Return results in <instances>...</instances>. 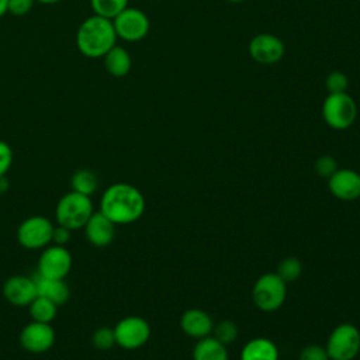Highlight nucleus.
Masks as SVG:
<instances>
[{"mask_svg":"<svg viewBox=\"0 0 360 360\" xmlns=\"http://www.w3.org/2000/svg\"><path fill=\"white\" fill-rule=\"evenodd\" d=\"M146 201L139 188L129 183L108 186L100 198V212L115 225L136 222L145 212Z\"/></svg>","mask_w":360,"mask_h":360,"instance_id":"f257e3e1","label":"nucleus"},{"mask_svg":"<svg viewBox=\"0 0 360 360\" xmlns=\"http://www.w3.org/2000/svg\"><path fill=\"white\" fill-rule=\"evenodd\" d=\"M117 34L110 18L93 14L83 20L76 31V46L79 52L90 59L103 58L114 45Z\"/></svg>","mask_w":360,"mask_h":360,"instance_id":"f03ea898","label":"nucleus"},{"mask_svg":"<svg viewBox=\"0 0 360 360\" xmlns=\"http://www.w3.org/2000/svg\"><path fill=\"white\" fill-rule=\"evenodd\" d=\"M94 207L89 195L76 193L73 190L63 194L55 207V219L58 225L66 226L72 232L84 226L87 219L93 215Z\"/></svg>","mask_w":360,"mask_h":360,"instance_id":"7ed1b4c3","label":"nucleus"},{"mask_svg":"<svg viewBox=\"0 0 360 360\" xmlns=\"http://www.w3.org/2000/svg\"><path fill=\"white\" fill-rule=\"evenodd\" d=\"M322 118L332 129L350 128L357 118V105L347 93H328L322 103Z\"/></svg>","mask_w":360,"mask_h":360,"instance_id":"20e7f679","label":"nucleus"},{"mask_svg":"<svg viewBox=\"0 0 360 360\" xmlns=\"http://www.w3.org/2000/svg\"><path fill=\"white\" fill-rule=\"evenodd\" d=\"M285 284L287 283L277 273L262 274L252 290V300L255 305L264 312L277 311L287 297Z\"/></svg>","mask_w":360,"mask_h":360,"instance_id":"39448f33","label":"nucleus"},{"mask_svg":"<svg viewBox=\"0 0 360 360\" xmlns=\"http://www.w3.org/2000/svg\"><path fill=\"white\" fill-rule=\"evenodd\" d=\"M55 224L44 215H31L25 218L17 228L15 238L20 246L28 250L44 249L52 243V232Z\"/></svg>","mask_w":360,"mask_h":360,"instance_id":"423d86ee","label":"nucleus"},{"mask_svg":"<svg viewBox=\"0 0 360 360\" xmlns=\"http://www.w3.org/2000/svg\"><path fill=\"white\" fill-rule=\"evenodd\" d=\"M330 360H353L360 352V330L352 323L338 325L325 346Z\"/></svg>","mask_w":360,"mask_h":360,"instance_id":"0eeeda50","label":"nucleus"},{"mask_svg":"<svg viewBox=\"0 0 360 360\" xmlns=\"http://www.w3.org/2000/svg\"><path fill=\"white\" fill-rule=\"evenodd\" d=\"M117 38L127 42H138L143 39L150 28L149 17L136 7H127L112 20Z\"/></svg>","mask_w":360,"mask_h":360,"instance_id":"6e6552de","label":"nucleus"},{"mask_svg":"<svg viewBox=\"0 0 360 360\" xmlns=\"http://www.w3.org/2000/svg\"><path fill=\"white\" fill-rule=\"evenodd\" d=\"M114 335L117 346L127 350H135L149 340L150 325L142 316L129 315L117 322L114 326Z\"/></svg>","mask_w":360,"mask_h":360,"instance_id":"1a4fd4ad","label":"nucleus"},{"mask_svg":"<svg viewBox=\"0 0 360 360\" xmlns=\"http://www.w3.org/2000/svg\"><path fill=\"white\" fill-rule=\"evenodd\" d=\"M73 264L72 255L66 246L48 245L38 257V277L42 278H66Z\"/></svg>","mask_w":360,"mask_h":360,"instance_id":"9d476101","label":"nucleus"},{"mask_svg":"<svg viewBox=\"0 0 360 360\" xmlns=\"http://www.w3.org/2000/svg\"><path fill=\"white\" fill-rule=\"evenodd\" d=\"M248 52L255 62L262 65H273L283 59L285 46L277 35L270 32H260L249 41Z\"/></svg>","mask_w":360,"mask_h":360,"instance_id":"9b49d317","label":"nucleus"},{"mask_svg":"<svg viewBox=\"0 0 360 360\" xmlns=\"http://www.w3.org/2000/svg\"><path fill=\"white\" fill-rule=\"evenodd\" d=\"M55 338L56 335L51 323L31 321L21 329L18 342L24 350L39 354L48 352L53 346Z\"/></svg>","mask_w":360,"mask_h":360,"instance_id":"f8f14e48","label":"nucleus"},{"mask_svg":"<svg viewBox=\"0 0 360 360\" xmlns=\"http://www.w3.org/2000/svg\"><path fill=\"white\" fill-rule=\"evenodd\" d=\"M3 295L14 307H28L38 295L37 281L28 276L14 274L4 281Z\"/></svg>","mask_w":360,"mask_h":360,"instance_id":"ddd939ff","label":"nucleus"},{"mask_svg":"<svg viewBox=\"0 0 360 360\" xmlns=\"http://www.w3.org/2000/svg\"><path fill=\"white\" fill-rule=\"evenodd\" d=\"M328 187L339 200H357L360 197V173L353 169H338L328 179Z\"/></svg>","mask_w":360,"mask_h":360,"instance_id":"4468645a","label":"nucleus"},{"mask_svg":"<svg viewBox=\"0 0 360 360\" xmlns=\"http://www.w3.org/2000/svg\"><path fill=\"white\" fill-rule=\"evenodd\" d=\"M115 224H112L103 212L94 211L83 226L87 242L96 248L108 246L115 238Z\"/></svg>","mask_w":360,"mask_h":360,"instance_id":"2eb2a0df","label":"nucleus"},{"mask_svg":"<svg viewBox=\"0 0 360 360\" xmlns=\"http://www.w3.org/2000/svg\"><path fill=\"white\" fill-rule=\"evenodd\" d=\"M180 328L186 335L194 339H202L212 333L214 322L212 318L205 311L191 308L181 315Z\"/></svg>","mask_w":360,"mask_h":360,"instance_id":"dca6fc26","label":"nucleus"},{"mask_svg":"<svg viewBox=\"0 0 360 360\" xmlns=\"http://www.w3.org/2000/svg\"><path fill=\"white\" fill-rule=\"evenodd\" d=\"M240 360H278V349L267 338H255L243 346Z\"/></svg>","mask_w":360,"mask_h":360,"instance_id":"f3484780","label":"nucleus"},{"mask_svg":"<svg viewBox=\"0 0 360 360\" xmlns=\"http://www.w3.org/2000/svg\"><path fill=\"white\" fill-rule=\"evenodd\" d=\"M38 295L55 302L58 307L63 305L70 297V288L65 278H35Z\"/></svg>","mask_w":360,"mask_h":360,"instance_id":"a211bd4d","label":"nucleus"},{"mask_svg":"<svg viewBox=\"0 0 360 360\" xmlns=\"http://www.w3.org/2000/svg\"><path fill=\"white\" fill-rule=\"evenodd\" d=\"M105 70L114 77H124L129 73L132 68V59L129 52L120 45H114L104 56H103Z\"/></svg>","mask_w":360,"mask_h":360,"instance_id":"6ab92c4d","label":"nucleus"},{"mask_svg":"<svg viewBox=\"0 0 360 360\" xmlns=\"http://www.w3.org/2000/svg\"><path fill=\"white\" fill-rule=\"evenodd\" d=\"M193 360H228L226 346L211 335L198 339L193 349Z\"/></svg>","mask_w":360,"mask_h":360,"instance_id":"aec40b11","label":"nucleus"},{"mask_svg":"<svg viewBox=\"0 0 360 360\" xmlns=\"http://www.w3.org/2000/svg\"><path fill=\"white\" fill-rule=\"evenodd\" d=\"M28 314L31 316V321L52 323L58 315V305L45 297L37 295L34 301L28 305Z\"/></svg>","mask_w":360,"mask_h":360,"instance_id":"412c9836","label":"nucleus"},{"mask_svg":"<svg viewBox=\"0 0 360 360\" xmlns=\"http://www.w3.org/2000/svg\"><path fill=\"white\" fill-rule=\"evenodd\" d=\"M72 190L84 195H93L98 188V177L90 169H79L70 179Z\"/></svg>","mask_w":360,"mask_h":360,"instance_id":"4be33fe9","label":"nucleus"},{"mask_svg":"<svg viewBox=\"0 0 360 360\" xmlns=\"http://www.w3.org/2000/svg\"><path fill=\"white\" fill-rule=\"evenodd\" d=\"M90 7L93 14L112 20L128 7V0H90Z\"/></svg>","mask_w":360,"mask_h":360,"instance_id":"5701e85b","label":"nucleus"},{"mask_svg":"<svg viewBox=\"0 0 360 360\" xmlns=\"http://www.w3.org/2000/svg\"><path fill=\"white\" fill-rule=\"evenodd\" d=\"M211 336H214L222 345L228 346V345H231V343H233L236 340V338H238V326H236V323L233 321L224 319L219 323L214 325Z\"/></svg>","mask_w":360,"mask_h":360,"instance_id":"b1692460","label":"nucleus"},{"mask_svg":"<svg viewBox=\"0 0 360 360\" xmlns=\"http://www.w3.org/2000/svg\"><path fill=\"white\" fill-rule=\"evenodd\" d=\"M302 273V264L297 257H285L280 262L278 269H277V274L285 281V283H291L295 281Z\"/></svg>","mask_w":360,"mask_h":360,"instance_id":"393cba45","label":"nucleus"},{"mask_svg":"<svg viewBox=\"0 0 360 360\" xmlns=\"http://www.w3.org/2000/svg\"><path fill=\"white\" fill-rule=\"evenodd\" d=\"M91 343L98 350H108L115 346V335L114 328L100 326L91 335Z\"/></svg>","mask_w":360,"mask_h":360,"instance_id":"a878e982","label":"nucleus"},{"mask_svg":"<svg viewBox=\"0 0 360 360\" xmlns=\"http://www.w3.org/2000/svg\"><path fill=\"white\" fill-rule=\"evenodd\" d=\"M325 87L328 93H343L349 87V79L343 72L333 70L326 76Z\"/></svg>","mask_w":360,"mask_h":360,"instance_id":"bb28decb","label":"nucleus"},{"mask_svg":"<svg viewBox=\"0 0 360 360\" xmlns=\"http://www.w3.org/2000/svg\"><path fill=\"white\" fill-rule=\"evenodd\" d=\"M314 170L319 177L329 179L336 170H338V163L336 159L330 155H322L315 160Z\"/></svg>","mask_w":360,"mask_h":360,"instance_id":"cd10ccee","label":"nucleus"},{"mask_svg":"<svg viewBox=\"0 0 360 360\" xmlns=\"http://www.w3.org/2000/svg\"><path fill=\"white\" fill-rule=\"evenodd\" d=\"M300 360H330L325 347L319 345H308L300 353Z\"/></svg>","mask_w":360,"mask_h":360,"instance_id":"c85d7f7f","label":"nucleus"},{"mask_svg":"<svg viewBox=\"0 0 360 360\" xmlns=\"http://www.w3.org/2000/svg\"><path fill=\"white\" fill-rule=\"evenodd\" d=\"M13 160H14V153L11 146L6 141L0 139V176L7 174V172L13 165Z\"/></svg>","mask_w":360,"mask_h":360,"instance_id":"c756f323","label":"nucleus"},{"mask_svg":"<svg viewBox=\"0 0 360 360\" xmlns=\"http://www.w3.org/2000/svg\"><path fill=\"white\" fill-rule=\"evenodd\" d=\"M35 4V0H8V13L17 17L28 14Z\"/></svg>","mask_w":360,"mask_h":360,"instance_id":"7c9ffc66","label":"nucleus"},{"mask_svg":"<svg viewBox=\"0 0 360 360\" xmlns=\"http://www.w3.org/2000/svg\"><path fill=\"white\" fill-rule=\"evenodd\" d=\"M70 236H72V231L70 229L56 224L53 226V232H52V243L53 245H59V246H66L69 243V240H70Z\"/></svg>","mask_w":360,"mask_h":360,"instance_id":"2f4dec72","label":"nucleus"},{"mask_svg":"<svg viewBox=\"0 0 360 360\" xmlns=\"http://www.w3.org/2000/svg\"><path fill=\"white\" fill-rule=\"evenodd\" d=\"M10 187V181L7 179V176H0V194H4Z\"/></svg>","mask_w":360,"mask_h":360,"instance_id":"473e14b6","label":"nucleus"},{"mask_svg":"<svg viewBox=\"0 0 360 360\" xmlns=\"http://www.w3.org/2000/svg\"><path fill=\"white\" fill-rule=\"evenodd\" d=\"M8 13V0H0V17Z\"/></svg>","mask_w":360,"mask_h":360,"instance_id":"72a5a7b5","label":"nucleus"},{"mask_svg":"<svg viewBox=\"0 0 360 360\" xmlns=\"http://www.w3.org/2000/svg\"><path fill=\"white\" fill-rule=\"evenodd\" d=\"M62 0H35V3H41V4H56Z\"/></svg>","mask_w":360,"mask_h":360,"instance_id":"f704fd0d","label":"nucleus"},{"mask_svg":"<svg viewBox=\"0 0 360 360\" xmlns=\"http://www.w3.org/2000/svg\"><path fill=\"white\" fill-rule=\"evenodd\" d=\"M226 1H229V3H243L246 0H226Z\"/></svg>","mask_w":360,"mask_h":360,"instance_id":"c9c22d12","label":"nucleus"}]
</instances>
